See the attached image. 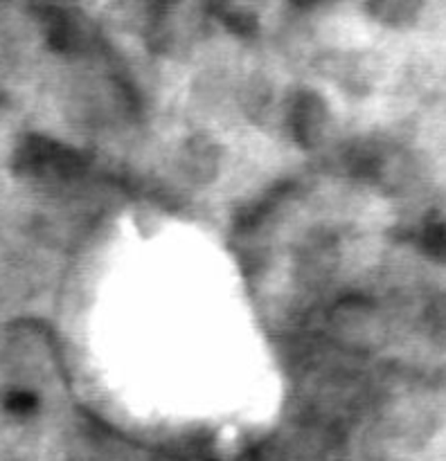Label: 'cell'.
I'll list each match as a JSON object with an SVG mask.
<instances>
[{"label": "cell", "instance_id": "cell-1", "mask_svg": "<svg viewBox=\"0 0 446 461\" xmlns=\"http://www.w3.org/2000/svg\"><path fill=\"white\" fill-rule=\"evenodd\" d=\"M423 250L435 259L446 261V228L444 225H431L423 232Z\"/></svg>", "mask_w": 446, "mask_h": 461}]
</instances>
